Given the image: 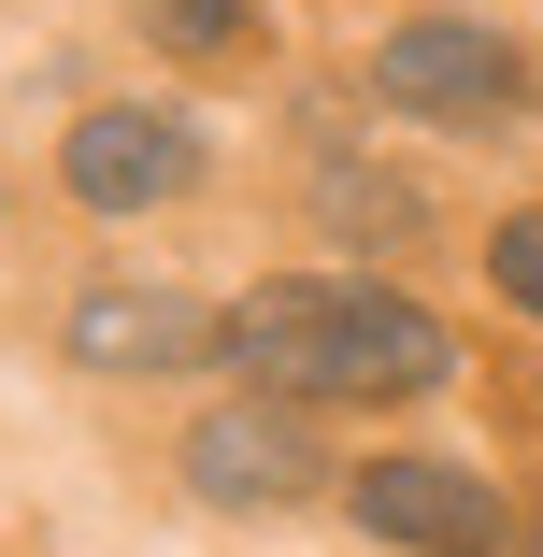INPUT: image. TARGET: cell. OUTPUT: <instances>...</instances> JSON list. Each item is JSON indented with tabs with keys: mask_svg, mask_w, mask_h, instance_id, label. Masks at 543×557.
<instances>
[{
	"mask_svg": "<svg viewBox=\"0 0 543 557\" xmlns=\"http://www.w3.org/2000/svg\"><path fill=\"white\" fill-rule=\"evenodd\" d=\"M158 29H172V44H230V29H244V0H158Z\"/></svg>",
	"mask_w": 543,
	"mask_h": 557,
	"instance_id": "obj_8",
	"label": "cell"
},
{
	"mask_svg": "<svg viewBox=\"0 0 543 557\" xmlns=\"http://www.w3.org/2000/svg\"><path fill=\"white\" fill-rule=\"evenodd\" d=\"M486 272H501V300H529V314H543V214H515V230L486 244Z\"/></svg>",
	"mask_w": 543,
	"mask_h": 557,
	"instance_id": "obj_7",
	"label": "cell"
},
{
	"mask_svg": "<svg viewBox=\"0 0 543 557\" xmlns=\"http://www.w3.org/2000/svg\"><path fill=\"white\" fill-rule=\"evenodd\" d=\"M372 86H386V115H429V129H472V115H515V100H529L515 44L472 29V15H415V29H386Z\"/></svg>",
	"mask_w": 543,
	"mask_h": 557,
	"instance_id": "obj_2",
	"label": "cell"
},
{
	"mask_svg": "<svg viewBox=\"0 0 543 557\" xmlns=\"http://www.w3.org/2000/svg\"><path fill=\"white\" fill-rule=\"evenodd\" d=\"M230 329H214L200 300H172V286H100V300H72V358H100V372H186V358H214Z\"/></svg>",
	"mask_w": 543,
	"mask_h": 557,
	"instance_id": "obj_5",
	"label": "cell"
},
{
	"mask_svg": "<svg viewBox=\"0 0 543 557\" xmlns=\"http://www.w3.org/2000/svg\"><path fill=\"white\" fill-rule=\"evenodd\" d=\"M186 186H200V129L186 115L115 100V115L72 129V200H100V214H144V200H186Z\"/></svg>",
	"mask_w": 543,
	"mask_h": 557,
	"instance_id": "obj_4",
	"label": "cell"
},
{
	"mask_svg": "<svg viewBox=\"0 0 543 557\" xmlns=\"http://www.w3.org/2000/svg\"><path fill=\"white\" fill-rule=\"evenodd\" d=\"M186 486H200V500H300V486H314V443H300V414H272V400L200 414V429H186Z\"/></svg>",
	"mask_w": 543,
	"mask_h": 557,
	"instance_id": "obj_6",
	"label": "cell"
},
{
	"mask_svg": "<svg viewBox=\"0 0 543 557\" xmlns=\"http://www.w3.org/2000/svg\"><path fill=\"white\" fill-rule=\"evenodd\" d=\"M230 358L286 400H415V386L458 372L444 314H415L386 286H258L230 314Z\"/></svg>",
	"mask_w": 543,
	"mask_h": 557,
	"instance_id": "obj_1",
	"label": "cell"
},
{
	"mask_svg": "<svg viewBox=\"0 0 543 557\" xmlns=\"http://www.w3.org/2000/svg\"><path fill=\"white\" fill-rule=\"evenodd\" d=\"M358 529L415 543V557H501V486L458 458H372L358 472Z\"/></svg>",
	"mask_w": 543,
	"mask_h": 557,
	"instance_id": "obj_3",
	"label": "cell"
}]
</instances>
